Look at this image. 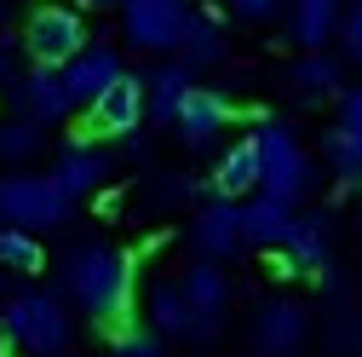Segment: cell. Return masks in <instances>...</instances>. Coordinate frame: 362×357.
Wrapping results in <instances>:
<instances>
[{"label": "cell", "instance_id": "1", "mask_svg": "<svg viewBox=\"0 0 362 357\" xmlns=\"http://www.w3.org/2000/svg\"><path fill=\"white\" fill-rule=\"evenodd\" d=\"M132 254L110 242H81L64 254V294L86 311L93 323H127L132 311Z\"/></svg>", "mask_w": 362, "mask_h": 357}, {"label": "cell", "instance_id": "2", "mask_svg": "<svg viewBox=\"0 0 362 357\" xmlns=\"http://www.w3.org/2000/svg\"><path fill=\"white\" fill-rule=\"evenodd\" d=\"M253 144H259V196L282 202V208L305 202V191L316 185V167H310V156L299 144V132L282 127V121H259Z\"/></svg>", "mask_w": 362, "mask_h": 357}, {"label": "cell", "instance_id": "3", "mask_svg": "<svg viewBox=\"0 0 362 357\" xmlns=\"http://www.w3.org/2000/svg\"><path fill=\"white\" fill-rule=\"evenodd\" d=\"M0 334H6V346H29L40 357H58L69 346V311L58 294L47 288H23L6 300V317H0Z\"/></svg>", "mask_w": 362, "mask_h": 357}, {"label": "cell", "instance_id": "4", "mask_svg": "<svg viewBox=\"0 0 362 357\" xmlns=\"http://www.w3.org/2000/svg\"><path fill=\"white\" fill-rule=\"evenodd\" d=\"M69 213H75V202L52 185V178H40V173H6L0 178V225L40 237V231L69 225Z\"/></svg>", "mask_w": 362, "mask_h": 357}, {"label": "cell", "instance_id": "5", "mask_svg": "<svg viewBox=\"0 0 362 357\" xmlns=\"http://www.w3.org/2000/svg\"><path fill=\"white\" fill-rule=\"evenodd\" d=\"M190 23H196L190 0H127L121 6V29L139 52H178Z\"/></svg>", "mask_w": 362, "mask_h": 357}, {"label": "cell", "instance_id": "6", "mask_svg": "<svg viewBox=\"0 0 362 357\" xmlns=\"http://www.w3.org/2000/svg\"><path fill=\"white\" fill-rule=\"evenodd\" d=\"M86 47V18L75 6H40L23 29V52L35 69H64Z\"/></svg>", "mask_w": 362, "mask_h": 357}, {"label": "cell", "instance_id": "7", "mask_svg": "<svg viewBox=\"0 0 362 357\" xmlns=\"http://www.w3.org/2000/svg\"><path fill=\"white\" fill-rule=\"evenodd\" d=\"M139 121H144V81L139 75L110 81L86 104V132H98V139H127V132H139Z\"/></svg>", "mask_w": 362, "mask_h": 357}, {"label": "cell", "instance_id": "8", "mask_svg": "<svg viewBox=\"0 0 362 357\" xmlns=\"http://www.w3.org/2000/svg\"><path fill=\"white\" fill-rule=\"evenodd\" d=\"M305 334H310V317H305V305H293V300H270L259 317H253L259 357H299Z\"/></svg>", "mask_w": 362, "mask_h": 357}, {"label": "cell", "instance_id": "9", "mask_svg": "<svg viewBox=\"0 0 362 357\" xmlns=\"http://www.w3.org/2000/svg\"><path fill=\"white\" fill-rule=\"evenodd\" d=\"M104 173H110V156L93 144V139H69L64 150H58V162H52V185L69 196V202H81V196H93L98 185H104Z\"/></svg>", "mask_w": 362, "mask_h": 357}, {"label": "cell", "instance_id": "10", "mask_svg": "<svg viewBox=\"0 0 362 357\" xmlns=\"http://www.w3.org/2000/svg\"><path fill=\"white\" fill-rule=\"evenodd\" d=\"M12 98H18L23 121H35V127H58V121L75 110V98L64 93V75H58V69H29V75L12 86Z\"/></svg>", "mask_w": 362, "mask_h": 357}, {"label": "cell", "instance_id": "11", "mask_svg": "<svg viewBox=\"0 0 362 357\" xmlns=\"http://www.w3.org/2000/svg\"><path fill=\"white\" fill-rule=\"evenodd\" d=\"M58 75H64V93H69L75 104H93L104 86H110V81H121L127 69H121V52H115V47H81Z\"/></svg>", "mask_w": 362, "mask_h": 357}, {"label": "cell", "instance_id": "12", "mask_svg": "<svg viewBox=\"0 0 362 357\" xmlns=\"http://www.w3.org/2000/svg\"><path fill=\"white\" fill-rule=\"evenodd\" d=\"M190 242L202 248V259H230V254H242V208L236 202H207L202 213H196V225H190Z\"/></svg>", "mask_w": 362, "mask_h": 357}, {"label": "cell", "instance_id": "13", "mask_svg": "<svg viewBox=\"0 0 362 357\" xmlns=\"http://www.w3.org/2000/svg\"><path fill=\"white\" fill-rule=\"evenodd\" d=\"M190 86H196V69L178 58V64H161L150 81H144V121L150 127H173L178 121V110H185V98H190Z\"/></svg>", "mask_w": 362, "mask_h": 357}, {"label": "cell", "instance_id": "14", "mask_svg": "<svg viewBox=\"0 0 362 357\" xmlns=\"http://www.w3.org/2000/svg\"><path fill=\"white\" fill-rule=\"evenodd\" d=\"M230 115H236V110H230V98H224V93L190 86V98H185V110H178V121H173V127H178V139H185V144H196V150H202V144H213L218 132L230 127Z\"/></svg>", "mask_w": 362, "mask_h": 357}, {"label": "cell", "instance_id": "15", "mask_svg": "<svg viewBox=\"0 0 362 357\" xmlns=\"http://www.w3.org/2000/svg\"><path fill=\"white\" fill-rule=\"evenodd\" d=\"M213 191H218L224 202H242V196L259 191V144H253V132L218 156V167H213Z\"/></svg>", "mask_w": 362, "mask_h": 357}, {"label": "cell", "instance_id": "16", "mask_svg": "<svg viewBox=\"0 0 362 357\" xmlns=\"http://www.w3.org/2000/svg\"><path fill=\"white\" fill-rule=\"evenodd\" d=\"M288 231H293V208L270 202V196L242 202V242H247V248H282Z\"/></svg>", "mask_w": 362, "mask_h": 357}, {"label": "cell", "instance_id": "17", "mask_svg": "<svg viewBox=\"0 0 362 357\" xmlns=\"http://www.w3.org/2000/svg\"><path fill=\"white\" fill-rule=\"evenodd\" d=\"M288 259H282V271H322L328 265V219L322 213H310V219H293V231H288Z\"/></svg>", "mask_w": 362, "mask_h": 357}, {"label": "cell", "instance_id": "18", "mask_svg": "<svg viewBox=\"0 0 362 357\" xmlns=\"http://www.w3.org/2000/svg\"><path fill=\"white\" fill-rule=\"evenodd\" d=\"M178 288H185V300H190L196 317H218L224 300H230V283H224L218 259H190V271L178 277Z\"/></svg>", "mask_w": 362, "mask_h": 357}, {"label": "cell", "instance_id": "19", "mask_svg": "<svg viewBox=\"0 0 362 357\" xmlns=\"http://www.w3.org/2000/svg\"><path fill=\"white\" fill-rule=\"evenodd\" d=\"M339 0H293V40H299V47L305 52H322L328 47V40H334V29H339Z\"/></svg>", "mask_w": 362, "mask_h": 357}, {"label": "cell", "instance_id": "20", "mask_svg": "<svg viewBox=\"0 0 362 357\" xmlns=\"http://www.w3.org/2000/svg\"><path fill=\"white\" fill-rule=\"evenodd\" d=\"M150 329L167 334V340H185L196 329V311H190V300H185L178 283H156L150 288Z\"/></svg>", "mask_w": 362, "mask_h": 357}, {"label": "cell", "instance_id": "21", "mask_svg": "<svg viewBox=\"0 0 362 357\" xmlns=\"http://www.w3.org/2000/svg\"><path fill=\"white\" fill-rule=\"evenodd\" d=\"M185 64L190 69H202V64H218L224 58V23L213 18V12H196V23H190V35H185Z\"/></svg>", "mask_w": 362, "mask_h": 357}, {"label": "cell", "instance_id": "22", "mask_svg": "<svg viewBox=\"0 0 362 357\" xmlns=\"http://www.w3.org/2000/svg\"><path fill=\"white\" fill-rule=\"evenodd\" d=\"M328 167L339 185H362V132H345V127L328 132Z\"/></svg>", "mask_w": 362, "mask_h": 357}, {"label": "cell", "instance_id": "23", "mask_svg": "<svg viewBox=\"0 0 362 357\" xmlns=\"http://www.w3.org/2000/svg\"><path fill=\"white\" fill-rule=\"evenodd\" d=\"M0 265H12V271L35 277L40 265H47V248H40L29 231H12V225H0Z\"/></svg>", "mask_w": 362, "mask_h": 357}, {"label": "cell", "instance_id": "24", "mask_svg": "<svg viewBox=\"0 0 362 357\" xmlns=\"http://www.w3.org/2000/svg\"><path fill=\"white\" fill-rule=\"evenodd\" d=\"M293 86L299 93H339V64L328 52H305L293 64Z\"/></svg>", "mask_w": 362, "mask_h": 357}, {"label": "cell", "instance_id": "25", "mask_svg": "<svg viewBox=\"0 0 362 357\" xmlns=\"http://www.w3.org/2000/svg\"><path fill=\"white\" fill-rule=\"evenodd\" d=\"M40 132H47V127H35V121H6V127H0V162H29L35 150H40Z\"/></svg>", "mask_w": 362, "mask_h": 357}, {"label": "cell", "instance_id": "26", "mask_svg": "<svg viewBox=\"0 0 362 357\" xmlns=\"http://www.w3.org/2000/svg\"><path fill=\"white\" fill-rule=\"evenodd\" d=\"M334 127L362 132V86H345V93H339V121H334Z\"/></svg>", "mask_w": 362, "mask_h": 357}, {"label": "cell", "instance_id": "27", "mask_svg": "<svg viewBox=\"0 0 362 357\" xmlns=\"http://www.w3.org/2000/svg\"><path fill=\"white\" fill-rule=\"evenodd\" d=\"M110 357H161V346H156V334H121Z\"/></svg>", "mask_w": 362, "mask_h": 357}, {"label": "cell", "instance_id": "28", "mask_svg": "<svg viewBox=\"0 0 362 357\" xmlns=\"http://www.w3.org/2000/svg\"><path fill=\"white\" fill-rule=\"evenodd\" d=\"M339 29H345V47H351V58L362 64V0H351V12L339 18Z\"/></svg>", "mask_w": 362, "mask_h": 357}, {"label": "cell", "instance_id": "29", "mask_svg": "<svg viewBox=\"0 0 362 357\" xmlns=\"http://www.w3.org/2000/svg\"><path fill=\"white\" fill-rule=\"evenodd\" d=\"M334 346H339V351H362V317H345V323L334 329Z\"/></svg>", "mask_w": 362, "mask_h": 357}, {"label": "cell", "instance_id": "30", "mask_svg": "<svg viewBox=\"0 0 362 357\" xmlns=\"http://www.w3.org/2000/svg\"><path fill=\"white\" fill-rule=\"evenodd\" d=\"M230 12H242V18H276V6L282 0H224Z\"/></svg>", "mask_w": 362, "mask_h": 357}, {"label": "cell", "instance_id": "31", "mask_svg": "<svg viewBox=\"0 0 362 357\" xmlns=\"http://www.w3.org/2000/svg\"><path fill=\"white\" fill-rule=\"evenodd\" d=\"M127 0H75V12H121Z\"/></svg>", "mask_w": 362, "mask_h": 357}, {"label": "cell", "instance_id": "32", "mask_svg": "<svg viewBox=\"0 0 362 357\" xmlns=\"http://www.w3.org/2000/svg\"><path fill=\"white\" fill-rule=\"evenodd\" d=\"M6 58H12V47H6V40H0V69H6Z\"/></svg>", "mask_w": 362, "mask_h": 357}, {"label": "cell", "instance_id": "33", "mask_svg": "<svg viewBox=\"0 0 362 357\" xmlns=\"http://www.w3.org/2000/svg\"><path fill=\"white\" fill-rule=\"evenodd\" d=\"M0 357H18V346H0Z\"/></svg>", "mask_w": 362, "mask_h": 357}, {"label": "cell", "instance_id": "34", "mask_svg": "<svg viewBox=\"0 0 362 357\" xmlns=\"http://www.w3.org/2000/svg\"><path fill=\"white\" fill-rule=\"evenodd\" d=\"M58 357H69V351H58Z\"/></svg>", "mask_w": 362, "mask_h": 357}, {"label": "cell", "instance_id": "35", "mask_svg": "<svg viewBox=\"0 0 362 357\" xmlns=\"http://www.w3.org/2000/svg\"><path fill=\"white\" fill-rule=\"evenodd\" d=\"M0 346H6V340H0Z\"/></svg>", "mask_w": 362, "mask_h": 357}]
</instances>
